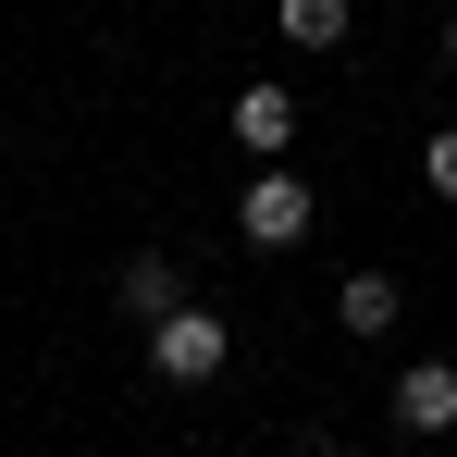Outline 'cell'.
Wrapping results in <instances>:
<instances>
[{
	"instance_id": "1",
	"label": "cell",
	"mask_w": 457,
	"mask_h": 457,
	"mask_svg": "<svg viewBox=\"0 0 457 457\" xmlns=\"http://www.w3.org/2000/svg\"><path fill=\"white\" fill-rule=\"evenodd\" d=\"M223 359H235V321H223V309H161V321H149V371L161 383H211Z\"/></svg>"
},
{
	"instance_id": "2",
	"label": "cell",
	"mask_w": 457,
	"mask_h": 457,
	"mask_svg": "<svg viewBox=\"0 0 457 457\" xmlns=\"http://www.w3.org/2000/svg\"><path fill=\"white\" fill-rule=\"evenodd\" d=\"M235 235H247V247H297V235H309V173L260 161V173L235 186Z\"/></svg>"
},
{
	"instance_id": "3",
	"label": "cell",
	"mask_w": 457,
	"mask_h": 457,
	"mask_svg": "<svg viewBox=\"0 0 457 457\" xmlns=\"http://www.w3.org/2000/svg\"><path fill=\"white\" fill-rule=\"evenodd\" d=\"M383 420H395L408 445H433V433H457V371H445V359H408V371L383 383Z\"/></svg>"
},
{
	"instance_id": "4",
	"label": "cell",
	"mask_w": 457,
	"mask_h": 457,
	"mask_svg": "<svg viewBox=\"0 0 457 457\" xmlns=\"http://www.w3.org/2000/svg\"><path fill=\"white\" fill-rule=\"evenodd\" d=\"M235 149L285 161V149H297V99H285V87H235Z\"/></svg>"
},
{
	"instance_id": "5",
	"label": "cell",
	"mask_w": 457,
	"mask_h": 457,
	"mask_svg": "<svg viewBox=\"0 0 457 457\" xmlns=\"http://www.w3.org/2000/svg\"><path fill=\"white\" fill-rule=\"evenodd\" d=\"M124 309H137V321L186 309V260H173V247H137V260H124Z\"/></svg>"
},
{
	"instance_id": "6",
	"label": "cell",
	"mask_w": 457,
	"mask_h": 457,
	"mask_svg": "<svg viewBox=\"0 0 457 457\" xmlns=\"http://www.w3.org/2000/svg\"><path fill=\"white\" fill-rule=\"evenodd\" d=\"M395 272H346V285H334V321H346V334H395Z\"/></svg>"
},
{
	"instance_id": "7",
	"label": "cell",
	"mask_w": 457,
	"mask_h": 457,
	"mask_svg": "<svg viewBox=\"0 0 457 457\" xmlns=\"http://www.w3.org/2000/svg\"><path fill=\"white\" fill-rule=\"evenodd\" d=\"M272 25H285L297 50H334V37H346V0H272Z\"/></svg>"
},
{
	"instance_id": "8",
	"label": "cell",
	"mask_w": 457,
	"mask_h": 457,
	"mask_svg": "<svg viewBox=\"0 0 457 457\" xmlns=\"http://www.w3.org/2000/svg\"><path fill=\"white\" fill-rule=\"evenodd\" d=\"M420 173H433V198H457V124L433 137V149H420Z\"/></svg>"
},
{
	"instance_id": "9",
	"label": "cell",
	"mask_w": 457,
	"mask_h": 457,
	"mask_svg": "<svg viewBox=\"0 0 457 457\" xmlns=\"http://www.w3.org/2000/svg\"><path fill=\"white\" fill-rule=\"evenodd\" d=\"M309 457H359V445H309Z\"/></svg>"
},
{
	"instance_id": "10",
	"label": "cell",
	"mask_w": 457,
	"mask_h": 457,
	"mask_svg": "<svg viewBox=\"0 0 457 457\" xmlns=\"http://www.w3.org/2000/svg\"><path fill=\"white\" fill-rule=\"evenodd\" d=\"M445 62H457V25H445Z\"/></svg>"
}]
</instances>
